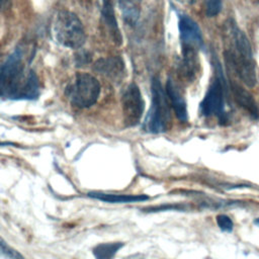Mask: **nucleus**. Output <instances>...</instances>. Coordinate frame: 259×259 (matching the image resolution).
<instances>
[{"label": "nucleus", "instance_id": "1", "mask_svg": "<svg viewBox=\"0 0 259 259\" xmlns=\"http://www.w3.org/2000/svg\"><path fill=\"white\" fill-rule=\"evenodd\" d=\"M0 91L11 99H36L39 94L37 77L33 71L25 73L21 49L8 57L0 68Z\"/></svg>", "mask_w": 259, "mask_h": 259}, {"label": "nucleus", "instance_id": "2", "mask_svg": "<svg viewBox=\"0 0 259 259\" xmlns=\"http://www.w3.org/2000/svg\"><path fill=\"white\" fill-rule=\"evenodd\" d=\"M225 26V34L229 44L225 52L226 62L246 86L254 87L257 83V77L249 39L232 19L226 22Z\"/></svg>", "mask_w": 259, "mask_h": 259}, {"label": "nucleus", "instance_id": "3", "mask_svg": "<svg viewBox=\"0 0 259 259\" xmlns=\"http://www.w3.org/2000/svg\"><path fill=\"white\" fill-rule=\"evenodd\" d=\"M52 32L58 44L72 50L81 48L86 40L81 20L75 13L68 10H61L55 14Z\"/></svg>", "mask_w": 259, "mask_h": 259}, {"label": "nucleus", "instance_id": "4", "mask_svg": "<svg viewBox=\"0 0 259 259\" xmlns=\"http://www.w3.org/2000/svg\"><path fill=\"white\" fill-rule=\"evenodd\" d=\"M152 104L145 119V130L152 134H161L168 130L171 115L167 101L166 90L157 77H153L151 84Z\"/></svg>", "mask_w": 259, "mask_h": 259}, {"label": "nucleus", "instance_id": "5", "mask_svg": "<svg viewBox=\"0 0 259 259\" xmlns=\"http://www.w3.org/2000/svg\"><path fill=\"white\" fill-rule=\"evenodd\" d=\"M65 94L71 104L77 108H89L94 105L100 94L99 81L87 73H77L66 88Z\"/></svg>", "mask_w": 259, "mask_h": 259}, {"label": "nucleus", "instance_id": "6", "mask_svg": "<svg viewBox=\"0 0 259 259\" xmlns=\"http://www.w3.org/2000/svg\"><path fill=\"white\" fill-rule=\"evenodd\" d=\"M213 67L215 77L209 85L203 99L200 102L199 109L204 116H218L221 120L225 118V85L226 79L223 74L219 61L213 58Z\"/></svg>", "mask_w": 259, "mask_h": 259}, {"label": "nucleus", "instance_id": "7", "mask_svg": "<svg viewBox=\"0 0 259 259\" xmlns=\"http://www.w3.org/2000/svg\"><path fill=\"white\" fill-rule=\"evenodd\" d=\"M123 121L126 126L137 125L143 116L145 102L137 84H130L121 96Z\"/></svg>", "mask_w": 259, "mask_h": 259}, {"label": "nucleus", "instance_id": "8", "mask_svg": "<svg viewBox=\"0 0 259 259\" xmlns=\"http://www.w3.org/2000/svg\"><path fill=\"white\" fill-rule=\"evenodd\" d=\"M180 39L183 49L197 50L203 45L202 34L197 23L188 15L180 14L178 21Z\"/></svg>", "mask_w": 259, "mask_h": 259}, {"label": "nucleus", "instance_id": "9", "mask_svg": "<svg viewBox=\"0 0 259 259\" xmlns=\"http://www.w3.org/2000/svg\"><path fill=\"white\" fill-rule=\"evenodd\" d=\"M94 70L111 80H119L124 73V64L119 57L99 59L94 64Z\"/></svg>", "mask_w": 259, "mask_h": 259}, {"label": "nucleus", "instance_id": "10", "mask_svg": "<svg viewBox=\"0 0 259 259\" xmlns=\"http://www.w3.org/2000/svg\"><path fill=\"white\" fill-rule=\"evenodd\" d=\"M230 89L238 105L241 106L243 109H245L251 117L258 118L259 108L255 99L251 95V93L235 82L230 83Z\"/></svg>", "mask_w": 259, "mask_h": 259}, {"label": "nucleus", "instance_id": "11", "mask_svg": "<svg viewBox=\"0 0 259 259\" xmlns=\"http://www.w3.org/2000/svg\"><path fill=\"white\" fill-rule=\"evenodd\" d=\"M167 96L169 100L171 101L172 108L175 112V115L177 118L183 122L187 121L188 119V110H187V104L181 95L180 91L178 90L177 86L173 82L171 78H169L166 82V87H165Z\"/></svg>", "mask_w": 259, "mask_h": 259}, {"label": "nucleus", "instance_id": "12", "mask_svg": "<svg viewBox=\"0 0 259 259\" xmlns=\"http://www.w3.org/2000/svg\"><path fill=\"white\" fill-rule=\"evenodd\" d=\"M101 17H102L103 23H104L106 30L109 33L112 41L117 46L121 45L122 37H121V33H120V30L117 25L113 6H112V3L110 0H102Z\"/></svg>", "mask_w": 259, "mask_h": 259}, {"label": "nucleus", "instance_id": "13", "mask_svg": "<svg viewBox=\"0 0 259 259\" xmlns=\"http://www.w3.org/2000/svg\"><path fill=\"white\" fill-rule=\"evenodd\" d=\"M89 197L110 203H131L148 200L150 197L146 194H114L105 192H88Z\"/></svg>", "mask_w": 259, "mask_h": 259}, {"label": "nucleus", "instance_id": "14", "mask_svg": "<svg viewBox=\"0 0 259 259\" xmlns=\"http://www.w3.org/2000/svg\"><path fill=\"white\" fill-rule=\"evenodd\" d=\"M142 0H117L121 16L130 25H135L141 13Z\"/></svg>", "mask_w": 259, "mask_h": 259}, {"label": "nucleus", "instance_id": "15", "mask_svg": "<svg viewBox=\"0 0 259 259\" xmlns=\"http://www.w3.org/2000/svg\"><path fill=\"white\" fill-rule=\"evenodd\" d=\"M124 243L115 242V243H104L95 246L92 250L93 255L98 259H109L112 258L122 247Z\"/></svg>", "mask_w": 259, "mask_h": 259}, {"label": "nucleus", "instance_id": "16", "mask_svg": "<svg viewBox=\"0 0 259 259\" xmlns=\"http://www.w3.org/2000/svg\"><path fill=\"white\" fill-rule=\"evenodd\" d=\"M188 208L186 204L183 203H173V204H161L156 206H150L144 208L145 211L148 212H159V211H168V210H178V211H185Z\"/></svg>", "mask_w": 259, "mask_h": 259}, {"label": "nucleus", "instance_id": "17", "mask_svg": "<svg viewBox=\"0 0 259 259\" xmlns=\"http://www.w3.org/2000/svg\"><path fill=\"white\" fill-rule=\"evenodd\" d=\"M0 257L3 258H22L23 256L15 249L10 247L7 242L0 237Z\"/></svg>", "mask_w": 259, "mask_h": 259}, {"label": "nucleus", "instance_id": "18", "mask_svg": "<svg viewBox=\"0 0 259 259\" xmlns=\"http://www.w3.org/2000/svg\"><path fill=\"white\" fill-rule=\"evenodd\" d=\"M222 8L221 0H204V10L208 17H213L220 13Z\"/></svg>", "mask_w": 259, "mask_h": 259}, {"label": "nucleus", "instance_id": "19", "mask_svg": "<svg viewBox=\"0 0 259 259\" xmlns=\"http://www.w3.org/2000/svg\"><path fill=\"white\" fill-rule=\"evenodd\" d=\"M215 221H217V225L218 227L223 231V232H226V233H231L234 229V224H233V221L231 220V218L227 214H219L217 215L215 218Z\"/></svg>", "mask_w": 259, "mask_h": 259}, {"label": "nucleus", "instance_id": "20", "mask_svg": "<svg viewBox=\"0 0 259 259\" xmlns=\"http://www.w3.org/2000/svg\"><path fill=\"white\" fill-rule=\"evenodd\" d=\"M177 1H179L180 3H182V4H184V5H191V4H193L196 0H177Z\"/></svg>", "mask_w": 259, "mask_h": 259}, {"label": "nucleus", "instance_id": "21", "mask_svg": "<svg viewBox=\"0 0 259 259\" xmlns=\"http://www.w3.org/2000/svg\"><path fill=\"white\" fill-rule=\"evenodd\" d=\"M9 0H0V9H3L6 7V5L8 4Z\"/></svg>", "mask_w": 259, "mask_h": 259}, {"label": "nucleus", "instance_id": "22", "mask_svg": "<svg viewBox=\"0 0 259 259\" xmlns=\"http://www.w3.org/2000/svg\"><path fill=\"white\" fill-rule=\"evenodd\" d=\"M254 224H255V225H258V226H259V217H258L257 219H255V220H254Z\"/></svg>", "mask_w": 259, "mask_h": 259}, {"label": "nucleus", "instance_id": "23", "mask_svg": "<svg viewBox=\"0 0 259 259\" xmlns=\"http://www.w3.org/2000/svg\"><path fill=\"white\" fill-rule=\"evenodd\" d=\"M0 96H2V93H1V91H0Z\"/></svg>", "mask_w": 259, "mask_h": 259}]
</instances>
